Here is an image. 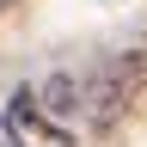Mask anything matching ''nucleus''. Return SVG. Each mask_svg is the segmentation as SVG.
Masks as SVG:
<instances>
[{
	"label": "nucleus",
	"instance_id": "f257e3e1",
	"mask_svg": "<svg viewBox=\"0 0 147 147\" xmlns=\"http://www.w3.org/2000/svg\"><path fill=\"white\" fill-rule=\"evenodd\" d=\"M141 98H147V37H135V43H123V49H110L104 61H98V74L86 80L80 110H86V123L98 129V135H110V129H117Z\"/></svg>",
	"mask_w": 147,
	"mask_h": 147
},
{
	"label": "nucleus",
	"instance_id": "f03ea898",
	"mask_svg": "<svg viewBox=\"0 0 147 147\" xmlns=\"http://www.w3.org/2000/svg\"><path fill=\"white\" fill-rule=\"evenodd\" d=\"M0 129H6V147H74L67 123L43 117V110H37V98H31V86H18L12 98H6V110H0Z\"/></svg>",
	"mask_w": 147,
	"mask_h": 147
},
{
	"label": "nucleus",
	"instance_id": "7ed1b4c3",
	"mask_svg": "<svg viewBox=\"0 0 147 147\" xmlns=\"http://www.w3.org/2000/svg\"><path fill=\"white\" fill-rule=\"evenodd\" d=\"M31 98H37V110H43V117H55V123H67L74 110H80V98H86V86L74 80V74H49L43 86H31Z\"/></svg>",
	"mask_w": 147,
	"mask_h": 147
},
{
	"label": "nucleus",
	"instance_id": "20e7f679",
	"mask_svg": "<svg viewBox=\"0 0 147 147\" xmlns=\"http://www.w3.org/2000/svg\"><path fill=\"white\" fill-rule=\"evenodd\" d=\"M6 6H18V0H0V12H6Z\"/></svg>",
	"mask_w": 147,
	"mask_h": 147
}]
</instances>
